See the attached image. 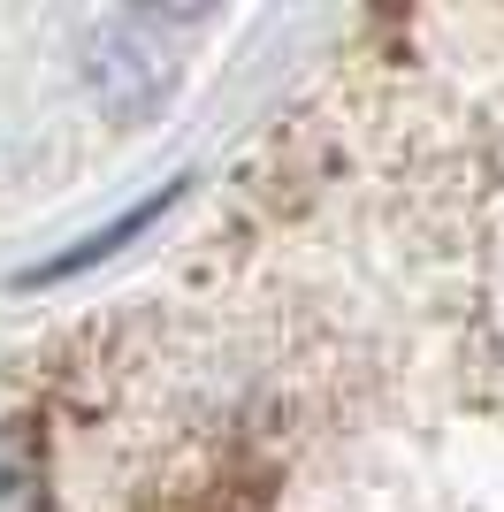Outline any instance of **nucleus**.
Instances as JSON below:
<instances>
[{
	"label": "nucleus",
	"mask_w": 504,
	"mask_h": 512,
	"mask_svg": "<svg viewBox=\"0 0 504 512\" xmlns=\"http://www.w3.org/2000/svg\"><path fill=\"white\" fill-rule=\"evenodd\" d=\"M0 512H46V444L31 421H0Z\"/></svg>",
	"instance_id": "obj_1"
},
{
	"label": "nucleus",
	"mask_w": 504,
	"mask_h": 512,
	"mask_svg": "<svg viewBox=\"0 0 504 512\" xmlns=\"http://www.w3.org/2000/svg\"><path fill=\"white\" fill-rule=\"evenodd\" d=\"M168 199H176V184H168V192H153L146 207H130L123 222H115V230H92V237H77V245H69L62 260H46V268H23V283H62V276H77V268H92V260H107L115 245H123V237H138V230H146V222L168 207Z\"/></svg>",
	"instance_id": "obj_2"
}]
</instances>
